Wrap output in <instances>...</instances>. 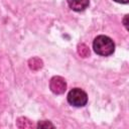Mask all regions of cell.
<instances>
[{
    "label": "cell",
    "mask_w": 129,
    "mask_h": 129,
    "mask_svg": "<svg viewBox=\"0 0 129 129\" xmlns=\"http://www.w3.org/2000/svg\"><path fill=\"white\" fill-rule=\"evenodd\" d=\"M16 124H17V127L21 128V129H26V128H32L34 127L33 123L28 120L27 118H24V117H20L17 119L16 121Z\"/></svg>",
    "instance_id": "5b68a950"
},
{
    "label": "cell",
    "mask_w": 129,
    "mask_h": 129,
    "mask_svg": "<svg viewBox=\"0 0 129 129\" xmlns=\"http://www.w3.org/2000/svg\"><path fill=\"white\" fill-rule=\"evenodd\" d=\"M93 47L96 53L100 54V55H110L113 53L114 49H115V45L113 40L105 35H99L95 38L94 43H93Z\"/></svg>",
    "instance_id": "6da1fadb"
},
{
    "label": "cell",
    "mask_w": 129,
    "mask_h": 129,
    "mask_svg": "<svg viewBox=\"0 0 129 129\" xmlns=\"http://www.w3.org/2000/svg\"><path fill=\"white\" fill-rule=\"evenodd\" d=\"M49 87H50V90L54 94L59 95V94L64 93V91L67 89V83H66V81L61 77L56 76V77H53L50 80Z\"/></svg>",
    "instance_id": "3957f363"
},
{
    "label": "cell",
    "mask_w": 129,
    "mask_h": 129,
    "mask_svg": "<svg viewBox=\"0 0 129 129\" xmlns=\"http://www.w3.org/2000/svg\"><path fill=\"white\" fill-rule=\"evenodd\" d=\"M127 18H128V15H126V16H125V19H124V23H125V26H126V28L128 29V24H127Z\"/></svg>",
    "instance_id": "30bf717a"
},
{
    "label": "cell",
    "mask_w": 129,
    "mask_h": 129,
    "mask_svg": "<svg viewBox=\"0 0 129 129\" xmlns=\"http://www.w3.org/2000/svg\"><path fill=\"white\" fill-rule=\"evenodd\" d=\"M38 127H53V125L52 124H50L49 122H39L38 123V125H37Z\"/></svg>",
    "instance_id": "ba28073f"
},
{
    "label": "cell",
    "mask_w": 129,
    "mask_h": 129,
    "mask_svg": "<svg viewBox=\"0 0 129 129\" xmlns=\"http://www.w3.org/2000/svg\"><path fill=\"white\" fill-rule=\"evenodd\" d=\"M114 1L119 2V3H124V4H126V3H128V2H129V0H114Z\"/></svg>",
    "instance_id": "9c48e42d"
},
{
    "label": "cell",
    "mask_w": 129,
    "mask_h": 129,
    "mask_svg": "<svg viewBox=\"0 0 129 129\" xmlns=\"http://www.w3.org/2000/svg\"><path fill=\"white\" fill-rule=\"evenodd\" d=\"M68 101L72 106L83 107L87 104L88 96L83 90L76 88V89L71 90L70 93L68 94Z\"/></svg>",
    "instance_id": "7a4b0ae2"
},
{
    "label": "cell",
    "mask_w": 129,
    "mask_h": 129,
    "mask_svg": "<svg viewBox=\"0 0 129 129\" xmlns=\"http://www.w3.org/2000/svg\"><path fill=\"white\" fill-rule=\"evenodd\" d=\"M28 64H29V68L33 71H38L39 69H41L42 67V60L38 57H33L31 59H29L28 61Z\"/></svg>",
    "instance_id": "8992f818"
},
{
    "label": "cell",
    "mask_w": 129,
    "mask_h": 129,
    "mask_svg": "<svg viewBox=\"0 0 129 129\" xmlns=\"http://www.w3.org/2000/svg\"><path fill=\"white\" fill-rule=\"evenodd\" d=\"M68 3L71 9L75 11H83L89 6L90 1L89 0H68Z\"/></svg>",
    "instance_id": "277c9868"
},
{
    "label": "cell",
    "mask_w": 129,
    "mask_h": 129,
    "mask_svg": "<svg viewBox=\"0 0 129 129\" xmlns=\"http://www.w3.org/2000/svg\"><path fill=\"white\" fill-rule=\"evenodd\" d=\"M78 53L82 57H87L90 54V49H89V47L85 43H80L78 45Z\"/></svg>",
    "instance_id": "52a82bcc"
}]
</instances>
